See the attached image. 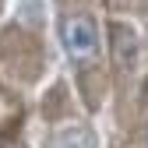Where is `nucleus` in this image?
<instances>
[{
	"mask_svg": "<svg viewBox=\"0 0 148 148\" xmlns=\"http://www.w3.org/2000/svg\"><path fill=\"white\" fill-rule=\"evenodd\" d=\"M145 145H148V123H145Z\"/></svg>",
	"mask_w": 148,
	"mask_h": 148,
	"instance_id": "20e7f679",
	"label": "nucleus"
},
{
	"mask_svg": "<svg viewBox=\"0 0 148 148\" xmlns=\"http://www.w3.org/2000/svg\"><path fill=\"white\" fill-rule=\"evenodd\" d=\"M60 35H64L67 57H71L74 64L95 60V53H99V28H95V21H92L88 14H67Z\"/></svg>",
	"mask_w": 148,
	"mask_h": 148,
	"instance_id": "f257e3e1",
	"label": "nucleus"
},
{
	"mask_svg": "<svg viewBox=\"0 0 148 148\" xmlns=\"http://www.w3.org/2000/svg\"><path fill=\"white\" fill-rule=\"evenodd\" d=\"M49 148H99V141H95V134H92V127L71 123V127H60V131L53 134Z\"/></svg>",
	"mask_w": 148,
	"mask_h": 148,
	"instance_id": "7ed1b4c3",
	"label": "nucleus"
},
{
	"mask_svg": "<svg viewBox=\"0 0 148 148\" xmlns=\"http://www.w3.org/2000/svg\"><path fill=\"white\" fill-rule=\"evenodd\" d=\"M113 57L123 71H131L134 60H138V35L134 28H127V25H113Z\"/></svg>",
	"mask_w": 148,
	"mask_h": 148,
	"instance_id": "f03ea898",
	"label": "nucleus"
}]
</instances>
